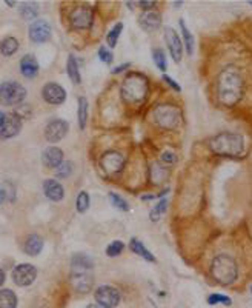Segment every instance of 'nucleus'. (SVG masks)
Wrapping results in <instances>:
<instances>
[{"label": "nucleus", "instance_id": "f257e3e1", "mask_svg": "<svg viewBox=\"0 0 252 308\" xmlns=\"http://www.w3.org/2000/svg\"><path fill=\"white\" fill-rule=\"evenodd\" d=\"M245 91V80L236 66H226L217 77V100L226 108L236 106Z\"/></svg>", "mask_w": 252, "mask_h": 308}, {"label": "nucleus", "instance_id": "f03ea898", "mask_svg": "<svg viewBox=\"0 0 252 308\" xmlns=\"http://www.w3.org/2000/svg\"><path fill=\"white\" fill-rule=\"evenodd\" d=\"M149 94L148 79L140 73H129L120 86V97L128 105H142Z\"/></svg>", "mask_w": 252, "mask_h": 308}, {"label": "nucleus", "instance_id": "7ed1b4c3", "mask_svg": "<svg viewBox=\"0 0 252 308\" xmlns=\"http://www.w3.org/2000/svg\"><path fill=\"white\" fill-rule=\"evenodd\" d=\"M209 150L222 157H240L245 153V139L239 133L223 131L209 140Z\"/></svg>", "mask_w": 252, "mask_h": 308}, {"label": "nucleus", "instance_id": "20e7f679", "mask_svg": "<svg viewBox=\"0 0 252 308\" xmlns=\"http://www.w3.org/2000/svg\"><path fill=\"white\" fill-rule=\"evenodd\" d=\"M211 276L220 285H232L239 278V265L234 258L228 255H219L211 264Z\"/></svg>", "mask_w": 252, "mask_h": 308}, {"label": "nucleus", "instance_id": "39448f33", "mask_svg": "<svg viewBox=\"0 0 252 308\" xmlns=\"http://www.w3.org/2000/svg\"><path fill=\"white\" fill-rule=\"evenodd\" d=\"M152 119L162 130H177L182 125V110L172 103H160L152 110Z\"/></svg>", "mask_w": 252, "mask_h": 308}, {"label": "nucleus", "instance_id": "423d86ee", "mask_svg": "<svg viewBox=\"0 0 252 308\" xmlns=\"http://www.w3.org/2000/svg\"><path fill=\"white\" fill-rule=\"evenodd\" d=\"M26 97V89L17 82H3L0 85V103L5 106L18 105Z\"/></svg>", "mask_w": 252, "mask_h": 308}, {"label": "nucleus", "instance_id": "0eeeda50", "mask_svg": "<svg viewBox=\"0 0 252 308\" xmlns=\"http://www.w3.org/2000/svg\"><path fill=\"white\" fill-rule=\"evenodd\" d=\"M94 20V11L89 5H79L69 14V25L74 29H88Z\"/></svg>", "mask_w": 252, "mask_h": 308}, {"label": "nucleus", "instance_id": "6e6552de", "mask_svg": "<svg viewBox=\"0 0 252 308\" xmlns=\"http://www.w3.org/2000/svg\"><path fill=\"white\" fill-rule=\"evenodd\" d=\"M126 164V157L119 151H108L100 159V167L108 176L119 174Z\"/></svg>", "mask_w": 252, "mask_h": 308}, {"label": "nucleus", "instance_id": "1a4fd4ad", "mask_svg": "<svg viewBox=\"0 0 252 308\" xmlns=\"http://www.w3.org/2000/svg\"><path fill=\"white\" fill-rule=\"evenodd\" d=\"M97 305L102 308H115L120 304V293L115 287L100 285L94 293Z\"/></svg>", "mask_w": 252, "mask_h": 308}, {"label": "nucleus", "instance_id": "9d476101", "mask_svg": "<svg viewBox=\"0 0 252 308\" xmlns=\"http://www.w3.org/2000/svg\"><path fill=\"white\" fill-rule=\"evenodd\" d=\"M37 278V270L31 264H20L12 270V281L18 287H29Z\"/></svg>", "mask_w": 252, "mask_h": 308}, {"label": "nucleus", "instance_id": "9b49d317", "mask_svg": "<svg viewBox=\"0 0 252 308\" xmlns=\"http://www.w3.org/2000/svg\"><path fill=\"white\" fill-rule=\"evenodd\" d=\"M165 42L168 45V49H169L172 60L176 63H179L182 60V56H183V42H182L180 35L177 34V31L174 28H171V26L165 28Z\"/></svg>", "mask_w": 252, "mask_h": 308}, {"label": "nucleus", "instance_id": "f8f14e48", "mask_svg": "<svg viewBox=\"0 0 252 308\" xmlns=\"http://www.w3.org/2000/svg\"><path fill=\"white\" fill-rule=\"evenodd\" d=\"M69 282L77 293H89L94 285V278L91 271H71Z\"/></svg>", "mask_w": 252, "mask_h": 308}, {"label": "nucleus", "instance_id": "ddd939ff", "mask_svg": "<svg viewBox=\"0 0 252 308\" xmlns=\"http://www.w3.org/2000/svg\"><path fill=\"white\" fill-rule=\"evenodd\" d=\"M68 130H69L68 122L62 119H54L45 126V137L48 142L55 143V142H60L68 134Z\"/></svg>", "mask_w": 252, "mask_h": 308}, {"label": "nucleus", "instance_id": "4468645a", "mask_svg": "<svg viewBox=\"0 0 252 308\" xmlns=\"http://www.w3.org/2000/svg\"><path fill=\"white\" fill-rule=\"evenodd\" d=\"M51 26L46 20H42V19H37L31 23L29 26V39L34 42V43H43V42H48L51 39Z\"/></svg>", "mask_w": 252, "mask_h": 308}, {"label": "nucleus", "instance_id": "2eb2a0df", "mask_svg": "<svg viewBox=\"0 0 252 308\" xmlns=\"http://www.w3.org/2000/svg\"><path fill=\"white\" fill-rule=\"evenodd\" d=\"M42 97L51 105H62L66 99V91L59 83H46L42 88Z\"/></svg>", "mask_w": 252, "mask_h": 308}, {"label": "nucleus", "instance_id": "dca6fc26", "mask_svg": "<svg viewBox=\"0 0 252 308\" xmlns=\"http://www.w3.org/2000/svg\"><path fill=\"white\" fill-rule=\"evenodd\" d=\"M20 130H22V119L15 113L6 114L5 123L0 128V137L2 139L14 137V136H17L20 133Z\"/></svg>", "mask_w": 252, "mask_h": 308}, {"label": "nucleus", "instance_id": "f3484780", "mask_svg": "<svg viewBox=\"0 0 252 308\" xmlns=\"http://www.w3.org/2000/svg\"><path fill=\"white\" fill-rule=\"evenodd\" d=\"M139 23H140V26H142L145 31L154 32V31H157V29L160 28V25H162V14H160L159 11H154V9L145 11V12L139 17Z\"/></svg>", "mask_w": 252, "mask_h": 308}, {"label": "nucleus", "instance_id": "a211bd4d", "mask_svg": "<svg viewBox=\"0 0 252 308\" xmlns=\"http://www.w3.org/2000/svg\"><path fill=\"white\" fill-rule=\"evenodd\" d=\"M42 162L46 168H57L63 162V151L59 147H48L42 154Z\"/></svg>", "mask_w": 252, "mask_h": 308}, {"label": "nucleus", "instance_id": "6ab92c4d", "mask_svg": "<svg viewBox=\"0 0 252 308\" xmlns=\"http://www.w3.org/2000/svg\"><path fill=\"white\" fill-rule=\"evenodd\" d=\"M43 193L52 202H59L65 196V190H63L62 184L57 182L55 179H46L43 182Z\"/></svg>", "mask_w": 252, "mask_h": 308}, {"label": "nucleus", "instance_id": "aec40b11", "mask_svg": "<svg viewBox=\"0 0 252 308\" xmlns=\"http://www.w3.org/2000/svg\"><path fill=\"white\" fill-rule=\"evenodd\" d=\"M20 73L26 77V79H32L38 74V62L34 56L26 54L22 57L20 60Z\"/></svg>", "mask_w": 252, "mask_h": 308}, {"label": "nucleus", "instance_id": "412c9836", "mask_svg": "<svg viewBox=\"0 0 252 308\" xmlns=\"http://www.w3.org/2000/svg\"><path fill=\"white\" fill-rule=\"evenodd\" d=\"M169 176V167H166L165 164H160V162H156L151 165V170H149V177H151V182L154 185H162Z\"/></svg>", "mask_w": 252, "mask_h": 308}, {"label": "nucleus", "instance_id": "4be33fe9", "mask_svg": "<svg viewBox=\"0 0 252 308\" xmlns=\"http://www.w3.org/2000/svg\"><path fill=\"white\" fill-rule=\"evenodd\" d=\"M94 267V261L83 253H77L71 259V271H91Z\"/></svg>", "mask_w": 252, "mask_h": 308}, {"label": "nucleus", "instance_id": "5701e85b", "mask_svg": "<svg viewBox=\"0 0 252 308\" xmlns=\"http://www.w3.org/2000/svg\"><path fill=\"white\" fill-rule=\"evenodd\" d=\"M43 248V239L38 234H29L25 241V253L28 256H37Z\"/></svg>", "mask_w": 252, "mask_h": 308}, {"label": "nucleus", "instance_id": "b1692460", "mask_svg": "<svg viewBox=\"0 0 252 308\" xmlns=\"http://www.w3.org/2000/svg\"><path fill=\"white\" fill-rule=\"evenodd\" d=\"M129 248H131V251L132 253H135L137 256H140V258H143L145 261H148V262H156V258H154V255L137 239V238H132L131 239V242H129Z\"/></svg>", "mask_w": 252, "mask_h": 308}, {"label": "nucleus", "instance_id": "393cba45", "mask_svg": "<svg viewBox=\"0 0 252 308\" xmlns=\"http://www.w3.org/2000/svg\"><path fill=\"white\" fill-rule=\"evenodd\" d=\"M66 71H68V76L71 79V82L74 85H79L82 80H80V71H79V63H77V59L71 54L68 57V62H66Z\"/></svg>", "mask_w": 252, "mask_h": 308}, {"label": "nucleus", "instance_id": "a878e982", "mask_svg": "<svg viewBox=\"0 0 252 308\" xmlns=\"http://www.w3.org/2000/svg\"><path fill=\"white\" fill-rule=\"evenodd\" d=\"M0 308H17V296L12 290H0Z\"/></svg>", "mask_w": 252, "mask_h": 308}, {"label": "nucleus", "instance_id": "bb28decb", "mask_svg": "<svg viewBox=\"0 0 252 308\" xmlns=\"http://www.w3.org/2000/svg\"><path fill=\"white\" fill-rule=\"evenodd\" d=\"M18 49V40L15 37H5L0 42V52L6 57L12 56Z\"/></svg>", "mask_w": 252, "mask_h": 308}, {"label": "nucleus", "instance_id": "cd10ccee", "mask_svg": "<svg viewBox=\"0 0 252 308\" xmlns=\"http://www.w3.org/2000/svg\"><path fill=\"white\" fill-rule=\"evenodd\" d=\"M179 25H180L182 34H183V42H185L186 52H188L189 56H192V52H194V35H192V34H191V31L188 29V26H186V23H185V20H183V19H180Z\"/></svg>", "mask_w": 252, "mask_h": 308}, {"label": "nucleus", "instance_id": "c85d7f7f", "mask_svg": "<svg viewBox=\"0 0 252 308\" xmlns=\"http://www.w3.org/2000/svg\"><path fill=\"white\" fill-rule=\"evenodd\" d=\"M77 117H79V128L85 130L86 128V122H88V100H86V97H79Z\"/></svg>", "mask_w": 252, "mask_h": 308}, {"label": "nucleus", "instance_id": "c756f323", "mask_svg": "<svg viewBox=\"0 0 252 308\" xmlns=\"http://www.w3.org/2000/svg\"><path fill=\"white\" fill-rule=\"evenodd\" d=\"M20 15L26 20H32L38 15V6L37 3H23L20 6Z\"/></svg>", "mask_w": 252, "mask_h": 308}, {"label": "nucleus", "instance_id": "7c9ffc66", "mask_svg": "<svg viewBox=\"0 0 252 308\" xmlns=\"http://www.w3.org/2000/svg\"><path fill=\"white\" fill-rule=\"evenodd\" d=\"M122 29H123V23L119 22V23H115L114 28L106 34V42H108V45H109L111 48H114V46L117 45V40H119V37H120V34H122Z\"/></svg>", "mask_w": 252, "mask_h": 308}, {"label": "nucleus", "instance_id": "2f4dec72", "mask_svg": "<svg viewBox=\"0 0 252 308\" xmlns=\"http://www.w3.org/2000/svg\"><path fill=\"white\" fill-rule=\"evenodd\" d=\"M168 210V201L166 199H162L152 210H151V214H149V219L152 221V222H157V221H160V218H162V214H165V211Z\"/></svg>", "mask_w": 252, "mask_h": 308}, {"label": "nucleus", "instance_id": "473e14b6", "mask_svg": "<svg viewBox=\"0 0 252 308\" xmlns=\"http://www.w3.org/2000/svg\"><path fill=\"white\" fill-rule=\"evenodd\" d=\"M152 59H154V63L156 66L160 69V71H165L168 68V63H166V56H165V51L162 48H156L152 51Z\"/></svg>", "mask_w": 252, "mask_h": 308}, {"label": "nucleus", "instance_id": "72a5a7b5", "mask_svg": "<svg viewBox=\"0 0 252 308\" xmlns=\"http://www.w3.org/2000/svg\"><path fill=\"white\" fill-rule=\"evenodd\" d=\"M75 208L79 213H85L89 208V196L86 191H80L75 201Z\"/></svg>", "mask_w": 252, "mask_h": 308}, {"label": "nucleus", "instance_id": "f704fd0d", "mask_svg": "<svg viewBox=\"0 0 252 308\" xmlns=\"http://www.w3.org/2000/svg\"><path fill=\"white\" fill-rule=\"evenodd\" d=\"M109 199H111V204H112L114 208L122 210V211H128V210H129L128 202H126L122 196H119V194H115V193H109Z\"/></svg>", "mask_w": 252, "mask_h": 308}, {"label": "nucleus", "instance_id": "c9c22d12", "mask_svg": "<svg viewBox=\"0 0 252 308\" xmlns=\"http://www.w3.org/2000/svg\"><path fill=\"white\" fill-rule=\"evenodd\" d=\"M123 250H125V244H123L122 241H114L112 244L108 245V248H106V255H108L109 258H117V256L122 255Z\"/></svg>", "mask_w": 252, "mask_h": 308}, {"label": "nucleus", "instance_id": "e433bc0d", "mask_svg": "<svg viewBox=\"0 0 252 308\" xmlns=\"http://www.w3.org/2000/svg\"><path fill=\"white\" fill-rule=\"evenodd\" d=\"M208 304L209 305H217V304H223L226 307H229L232 304L231 298L229 296H225V295H220V293H214L208 298Z\"/></svg>", "mask_w": 252, "mask_h": 308}, {"label": "nucleus", "instance_id": "4c0bfd02", "mask_svg": "<svg viewBox=\"0 0 252 308\" xmlns=\"http://www.w3.org/2000/svg\"><path fill=\"white\" fill-rule=\"evenodd\" d=\"M55 176L59 179H66L71 173H72V164L71 162H62L57 168H55Z\"/></svg>", "mask_w": 252, "mask_h": 308}, {"label": "nucleus", "instance_id": "58836bf2", "mask_svg": "<svg viewBox=\"0 0 252 308\" xmlns=\"http://www.w3.org/2000/svg\"><path fill=\"white\" fill-rule=\"evenodd\" d=\"M99 57H100V60L102 62H105L106 65H111L112 63V52L111 51H108L106 49V46H102L100 49H99Z\"/></svg>", "mask_w": 252, "mask_h": 308}, {"label": "nucleus", "instance_id": "ea45409f", "mask_svg": "<svg viewBox=\"0 0 252 308\" xmlns=\"http://www.w3.org/2000/svg\"><path fill=\"white\" fill-rule=\"evenodd\" d=\"M176 162H177V156H176L172 151H165V153L162 154V164H165L166 167L174 165Z\"/></svg>", "mask_w": 252, "mask_h": 308}, {"label": "nucleus", "instance_id": "a19ab883", "mask_svg": "<svg viewBox=\"0 0 252 308\" xmlns=\"http://www.w3.org/2000/svg\"><path fill=\"white\" fill-rule=\"evenodd\" d=\"M162 79H163V80H165V82H166V83H168V85H169V86L174 89V91H177V93H180V91H182V86H180V85H179V83H177V82L172 79V77H169L168 74H163V77H162Z\"/></svg>", "mask_w": 252, "mask_h": 308}, {"label": "nucleus", "instance_id": "79ce46f5", "mask_svg": "<svg viewBox=\"0 0 252 308\" xmlns=\"http://www.w3.org/2000/svg\"><path fill=\"white\" fill-rule=\"evenodd\" d=\"M139 5H140L145 11H151L157 3H156V2H146V0H145V2H139Z\"/></svg>", "mask_w": 252, "mask_h": 308}, {"label": "nucleus", "instance_id": "37998d69", "mask_svg": "<svg viewBox=\"0 0 252 308\" xmlns=\"http://www.w3.org/2000/svg\"><path fill=\"white\" fill-rule=\"evenodd\" d=\"M131 66V63H123V65H119L117 68L112 69V74H119V73H123L125 69H128Z\"/></svg>", "mask_w": 252, "mask_h": 308}, {"label": "nucleus", "instance_id": "c03bdc74", "mask_svg": "<svg viewBox=\"0 0 252 308\" xmlns=\"http://www.w3.org/2000/svg\"><path fill=\"white\" fill-rule=\"evenodd\" d=\"M5 279H6V278H5V271H3V270L0 268V287H2L3 284H5Z\"/></svg>", "mask_w": 252, "mask_h": 308}, {"label": "nucleus", "instance_id": "a18cd8bd", "mask_svg": "<svg viewBox=\"0 0 252 308\" xmlns=\"http://www.w3.org/2000/svg\"><path fill=\"white\" fill-rule=\"evenodd\" d=\"M151 199H156V196L154 194H145V196H142V201H151Z\"/></svg>", "mask_w": 252, "mask_h": 308}, {"label": "nucleus", "instance_id": "49530a36", "mask_svg": "<svg viewBox=\"0 0 252 308\" xmlns=\"http://www.w3.org/2000/svg\"><path fill=\"white\" fill-rule=\"evenodd\" d=\"M5 119H6V114H5L3 111H0V128H2V125L5 123Z\"/></svg>", "mask_w": 252, "mask_h": 308}, {"label": "nucleus", "instance_id": "de8ad7c7", "mask_svg": "<svg viewBox=\"0 0 252 308\" xmlns=\"http://www.w3.org/2000/svg\"><path fill=\"white\" fill-rule=\"evenodd\" d=\"M5 197H6V194H5V191H3V190H0V204H3V201H5Z\"/></svg>", "mask_w": 252, "mask_h": 308}, {"label": "nucleus", "instance_id": "09e8293b", "mask_svg": "<svg viewBox=\"0 0 252 308\" xmlns=\"http://www.w3.org/2000/svg\"><path fill=\"white\" fill-rule=\"evenodd\" d=\"M85 308H100L99 305H95V304H91V305H88V307H85Z\"/></svg>", "mask_w": 252, "mask_h": 308}, {"label": "nucleus", "instance_id": "8fccbe9b", "mask_svg": "<svg viewBox=\"0 0 252 308\" xmlns=\"http://www.w3.org/2000/svg\"><path fill=\"white\" fill-rule=\"evenodd\" d=\"M5 3H6V5H9V6H14V5H15V3H14V2H8V0H6V2H5Z\"/></svg>", "mask_w": 252, "mask_h": 308}, {"label": "nucleus", "instance_id": "3c124183", "mask_svg": "<svg viewBox=\"0 0 252 308\" xmlns=\"http://www.w3.org/2000/svg\"><path fill=\"white\" fill-rule=\"evenodd\" d=\"M249 3H251V5H252V0H251V2H249Z\"/></svg>", "mask_w": 252, "mask_h": 308}, {"label": "nucleus", "instance_id": "603ef678", "mask_svg": "<svg viewBox=\"0 0 252 308\" xmlns=\"http://www.w3.org/2000/svg\"><path fill=\"white\" fill-rule=\"evenodd\" d=\"M251 293H252V287H251Z\"/></svg>", "mask_w": 252, "mask_h": 308}]
</instances>
